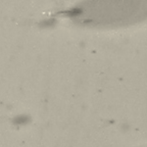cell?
<instances>
[{"instance_id":"1","label":"cell","mask_w":147,"mask_h":147,"mask_svg":"<svg viewBox=\"0 0 147 147\" xmlns=\"http://www.w3.org/2000/svg\"><path fill=\"white\" fill-rule=\"evenodd\" d=\"M28 122V118H26V117H18L17 119L15 120V123L17 125H26Z\"/></svg>"}]
</instances>
